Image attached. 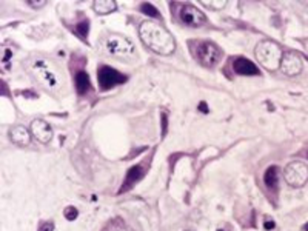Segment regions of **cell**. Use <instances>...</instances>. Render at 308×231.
Listing matches in <instances>:
<instances>
[{
    "mask_svg": "<svg viewBox=\"0 0 308 231\" xmlns=\"http://www.w3.org/2000/svg\"><path fill=\"white\" fill-rule=\"evenodd\" d=\"M304 231H308V222H307V224L304 225Z\"/></svg>",
    "mask_w": 308,
    "mask_h": 231,
    "instance_id": "cell-27",
    "label": "cell"
},
{
    "mask_svg": "<svg viewBox=\"0 0 308 231\" xmlns=\"http://www.w3.org/2000/svg\"><path fill=\"white\" fill-rule=\"evenodd\" d=\"M97 80H99L101 90L106 91V90H111V88H114V86L127 82V76L119 73L117 69L111 68L108 65H102L99 68V71H97Z\"/></svg>",
    "mask_w": 308,
    "mask_h": 231,
    "instance_id": "cell-7",
    "label": "cell"
},
{
    "mask_svg": "<svg viewBox=\"0 0 308 231\" xmlns=\"http://www.w3.org/2000/svg\"><path fill=\"white\" fill-rule=\"evenodd\" d=\"M63 214H65V219H68V221H76V218L79 216V211L74 207H66L65 211H63Z\"/></svg>",
    "mask_w": 308,
    "mask_h": 231,
    "instance_id": "cell-20",
    "label": "cell"
},
{
    "mask_svg": "<svg viewBox=\"0 0 308 231\" xmlns=\"http://www.w3.org/2000/svg\"><path fill=\"white\" fill-rule=\"evenodd\" d=\"M101 50L117 60H133L136 57L134 43L122 34H105L101 42Z\"/></svg>",
    "mask_w": 308,
    "mask_h": 231,
    "instance_id": "cell-3",
    "label": "cell"
},
{
    "mask_svg": "<svg viewBox=\"0 0 308 231\" xmlns=\"http://www.w3.org/2000/svg\"><path fill=\"white\" fill-rule=\"evenodd\" d=\"M26 69L31 77L48 91L59 90L63 82L57 66L45 57H30L26 62Z\"/></svg>",
    "mask_w": 308,
    "mask_h": 231,
    "instance_id": "cell-2",
    "label": "cell"
},
{
    "mask_svg": "<svg viewBox=\"0 0 308 231\" xmlns=\"http://www.w3.org/2000/svg\"><path fill=\"white\" fill-rule=\"evenodd\" d=\"M179 17L185 25H190V26H202L206 22L205 14L202 11H199L196 6L190 5V3H187V5H184L180 8Z\"/></svg>",
    "mask_w": 308,
    "mask_h": 231,
    "instance_id": "cell-9",
    "label": "cell"
},
{
    "mask_svg": "<svg viewBox=\"0 0 308 231\" xmlns=\"http://www.w3.org/2000/svg\"><path fill=\"white\" fill-rule=\"evenodd\" d=\"M217 231H233L228 225H225V227H220V228H217Z\"/></svg>",
    "mask_w": 308,
    "mask_h": 231,
    "instance_id": "cell-26",
    "label": "cell"
},
{
    "mask_svg": "<svg viewBox=\"0 0 308 231\" xmlns=\"http://www.w3.org/2000/svg\"><path fill=\"white\" fill-rule=\"evenodd\" d=\"M74 85H76V91L79 96H85L90 90H91V82H90V76L85 73V71H77L74 76Z\"/></svg>",
    "mask_w": 308,
    "mask_h": 231,
    "instance_id": "cell-13",
    "label": "cell"
},
{
    "mask_svg": "<svg viewBox=\"0 0 308 231\" xmlns=\"http://www.w3.org/2000/svg\"><path fill=\"white\" fill-rule=\"evenodd\" d=\"M9 139L16 143V145L25 147L31 142V133L22 125H16L9 129Z\"/></svg>",
    "mask_w": 308,
    "mask_h": 231,
    "instance_id": "cell-12",
    "label": "cell"
},
{
    "mask_svg": "<svg viewBox=\"0 0 308 231\" xmlns=\"http://www.w3.org/2000/svg\"><path fill=\"white\" fill-rule=\"evenodd\" d=\"M116 6H117V3L114 2V0H96V2H93V9L97 14H101V16L113 12L116 9Z\"/></svg>",
    "mask_w": 308,
    "mask_h": 231,
    "instance_id": "cell-15",
    "label": "cell"
},
{
    "mask_svg": "<svg viewBox=\"0 0 308 231\" xmlns=\"http://www.w3.org/2000/svg\"><path fill=\"white\" fill-rule=\"evenodd\" d=\"M31 134L40 143H50V140L52 139V129L48 122L42 119H36L31 122Z\"/></svg>",
    "mask_w": 308,
    "mask_h": 231,
    "instance_id": "cell-10",
    "label": "cell"
},
{
    "mask_svg": "<svg viewBox=\"0 0 308 231\" xmlns=\"http://www.w3.org/2000/svg\"><path fill=\"white\" fill-rule=\"evenodd\" d=\"M257 62L268 71H274L277 68H281V60H282V50L273 40H262L257 43V47L255 50Z\"/></svg>",
    "mask_w": 308,
    "mask_h": 231,
    "instance_id": "cell-4",
    "label": "cell"
},
{
    "mask_svg": "<svg viewBox=\"0 0 308 231\" xmlns=\"http://www.w3.org/2000/svg\"><path fill=\"white\" fill-rule=\"evenodd\" d=\"M304 68V62L301 59V56L295 51H287L282 54L281 60V69L285 76H298Z\"/></svg>",
    "mask_w": 308,
    "mask_h": 231,
    "instance_id": "cell-8",
    "label": "cell"
},
{
    "mask_svg": "<svg viewBox=\"0 0 308 231\" xmlns=\"http://www.w3.org/2000/svg\"><path fill=\"white\" fill-rule=\"evenodd\" d=\"M162 125H163V128H162V133H163V134H166V126H168L166 113H162Z\"/></svg>",
    "mask_w": 308,
    "mask_h": 231,
    "instance_id": "cell-23",
    "label": "cell"
},
{
    "mask_svg": "<svg viewBox=\"0 0 308 231\" xmlns=\"http://www.w3.org/2000/svg\"><path fill=\"white\" fill-rule=\"evenodd\" d=\"M199 110H201L202 113H208V110H206V104H205V102H202V104H201V108H199Z\"/></svg>",
    "mask_w": 308,
    "mask_h": 231,
    "instance_id": "cell-25",
    "label": "cell"
},
{
    "mask_svg": "<svg viewBox=\"0 0 308 231\" xmlns=\"http://www.w3.org/2000/svg\"><path fill=\"white\" fill-rule=\"evenodd\" d=\"M233 69L239 76H259V68L245 57H236L233 60Z\"/></svg>",
    "mask_w": 308,
    "mask_h": 231,
    "instance_id": "cell-11",
    "label": "cell"
},
{
    "mask_svg": "<svg viewBox=\"0 0 308 231\" xmlns=\"http://www.w3.org/2000/svg\"><path fill=\"white\" fill-rule=\"evenodd\" d=\"M141 11L144 12V14H147L148 17H154V19H162V16H160V12L156 9V6H153L151 3H142L141 5Z\"/></svg>",
    "mask_w": 308,
    "mask_h": 231,
    "instance_id": "cell-17",
    "label": "cell"
},
{
    "mask_svg": "<svg viewBox=\"0 0 308 231\" xmlns=\"http://www.w3.org/2000/svg\"><path fill=\"white\" fill-rule=\"evenodd\" d=\"M263 228H265V230H273V228H274V222H273V221H265Z\"/></svg>",
    "mask_w": 308,
    "mask_h": 231,
    "instance_id": "cell-24",
    "label": "cell"
},
{
    "mask_svg": "<svg viewBox=\"0 0 308 231\" xmlns=\"http://www.w3.org/2000/svg\"><path fill=\"white\" fill-rule=\"evenodd\" d=\"M277 180H279V168L277 167H270L267 168L263 174V182H265V186H267L268 190H276L277 186Z\"/></svg>",
    "mask_w": 308,
    "mask_h": 231,
    "instance_id": "cell-16",
    "label": "cell"
},
{
    "mask_svg": "<svg viewBox=\"0 0 308 231\" xmlns=\"http://www.w3.org/2000/svg\"><path fill=\"white\" fill-rule=\"evenodd\" d=\"M39 231H54V224L52 222H44L40 225Z\"/></svg>",
    "mask_w": 308,
    "mask_h": 231,
    "instance_id": "cell-22",
    "label": "cell"
},
{
    "mask_svg": "<svg viewBox=\"0 0 308 231\" xmlns=\"http://www.w3.org/2000/svg\"><path fill=\"white\" fill-rule=\"evenodd\" d=\"M144 167L142 165H134V167H131L130 168V171H128V174H127V179H125V186H123V191L125 190H128V188H131V186L136 183V182H139L142 177H144V170H142Z\"/></svg>",
    "mask_w": 308,
    "mask_h": 231,
    "instance_id": "cell-14",
    "label": "cell"
},
{
    "mask_svg": "<svg viewBox=\"0 0 308 231\" xmlns=\"http://www.w3.org/2000/svg\"><path fill=\"white\" fill-rule=\"evenodd\" d=\"M28 5H30L31 8H44L45 5H47V2H45V0H39V2H33V0H30V2H26Z\"/></svg>",
    "mask_w": 308,
    "mask_h": 231,
    "instance_id": "cell-21",
    "label": "cell"
},
{
    "mask_svg": "<svg viewBox=\"0 0 308 231\" xmlns=\"http://www.w3.org/2000/svg\"><path fill=\"white\" fill-rule=\"evenodd\" d=\"M193 45H194L193 47L194 57L205 68H214L220 62L222 51L216 43L209 40H198V42H193Z\"/></svg>",
    "mask_w": 308,
    "mask_h": 231,
    "instance_id": "cell-5",
    "label": "cell"
},
{
    "mask_svg": "<svg viewBox=\"0 0 308 231\" xmlns=\"http://www.w3.org/2000/svg\"><path fill=\"white\" fill-rule=\"evenodd\" d=\"M205 6H209V8H213V9H222L223 6L227 5V0H204L202 2Z\"/></svg>",
    "mask_w": 308,
    "mask_h": 231,
    "instance_id": "cell-18",
    "label": "cell"
},
{
    "mask_svg": "<svg viewBox=\"0 0 308 231\" xmlns=\"http://www.w3.org/2000/svg\"><path fill=\"white\" fill-rule=\"evenodd\" d=\"M88 26H90L88 19H87V20H83L80 25H77V26H76V30H77V33H79V36H80V37L85 39V37L88 36Z\"/></svg>",
    "mask_w": 308,
    "mask_h": 231,
    "instance_id": "cell-19",
    "label": "cell"
},
{
    "mask_svg": "<svg viewBox=\"0 0 308 231\" xmlns=\"http://www.w3.org/2000/svg\"><path fill=\"white\" fill-rule=\"evenodd\" d=\"M139 37L151 51L160 56H170L176 50V42L173 36L168 33L163 25L157 22H142L141 26H139Z\"/></svg>",
    "mask_w": 308,
    "mask_h": 231,
    "instance_id": "cell-1",
    "label": "cell"
},
{
    "mask_svg": "<svg viewBox=\"0 0 308 231\" xmlns=\"http://www.w3.org/2000/svg\"><path fill=\"white\" fill-rule=\"evenodd\" d=\"M284 179L293 188H301L308 180V167L299 161L290 162L284 170Z\"/></svg>",
    "mask_w": 308,
    "mask_h": 231,
    "instance_id": "cell-6",
    "label": "cell"
}]
</instances>
